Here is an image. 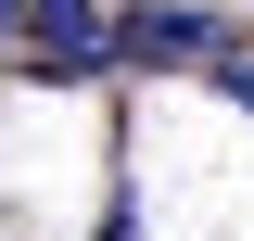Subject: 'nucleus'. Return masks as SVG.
Listing matches in <instances>:
<instances>
[{
	"label": "nucleus",
	"mask_w": 254,
	"mask_h": 241,
	"mask_svg": "<svg viewBox=\"0 0 254 241\" xmlns=\"http://www.w3.org/2000/svg\"><path fill=\"white\" fill-rule=\"evenodd\" d=\"M229 51V26L203 0H115V63L127 76H203Z\"/></svg>",
	"instance_id": "1"
},
{
	"label": "nucleus",
	"mask_w": 254,
	"mask_h": 241,
	"mask_svg": "<svg viewBox=\"0 0 254 241\" xmlns=\"http://www.w3.org/2000/svg\"><path fill=\"white\" fill-rule=\"evenodd\" d=\"M26 38H38V76H102L115 63V0H26Z\"/></svg>",
	"instance_id": "2"
},
{
	"label": "nucleus",
	"mask_w": 254,
	"mask_h": 241,
	"mask_svg": "<svg viewBox=\"0 0 254 241\" xmlns=\"http://www.w3.org/2000/svg\"><path fill=\"white\" fill-rule=\"evenodd\" d=\"M0 38H26V0H0Z\"/></svg>",
	"instance_id": "3"
},
{
	"label": "nucleus",
	"mask_w": 254,
	"mask_h": 241,
	"mask_svg": "<svg viewBox=\"0 0 254 241\" xmlns=\"http://www.w3.org/2000/svg\"><path fill=\"white\" fill-rule=\"evenodd\" d=\"M102 241H140V229H127V216H115V229H102Z\"/></svg>",
	"instance_id": "4"
}]
</instances>
